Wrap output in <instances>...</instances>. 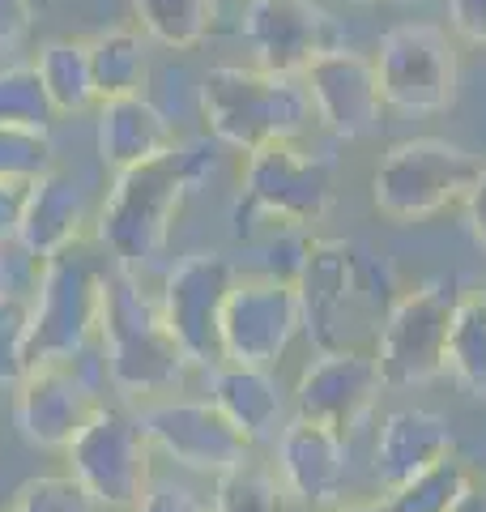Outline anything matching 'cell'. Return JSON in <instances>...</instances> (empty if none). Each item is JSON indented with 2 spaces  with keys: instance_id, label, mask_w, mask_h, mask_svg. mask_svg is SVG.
Returning a JSON list of instances; mask_svg holds the SVG:
<instances>
[{
  "instance_id": "obj_1",
  "label": "cell",
  "mask_w": 486,
  "mask_h": 512,
  "mask_svg": "<svg viewBox=\"0 0 486 512\" xmlns=\"http://www.w3.org/2000/svg\"><path fill=\"white\" fill-rule=\"evenodd\" d=\"M295 291L316 355H376L401 295L393 261L359 239H312Z\"/></svg>"
},
{
  "instance_id": "obj_2",
  "label": "cell",
  "mask_w": 486,
  "mask_h": 512,
  "mask_svg": "<svg viewBox=\"0 0 486 512\" xmlns=\"http://www.w3.org/2000/svg\"><path fill=\"white\" fill-rule=\"evenodd\" d=\"M209 167L214 154L205 146H175L150 163L120 171L99 214V244L111 252V265L137 274L158 261L184 197L205 180Z\"/></svg>"
},
{
  "instance_id": "obj_3",
  "label": "cell",
  "mask_w": 486,
  "mask_h": 512,
  "mask_svg": "<svg viewBox=\"0 0 486 512\" xmlns=\"http://www.w3.org/2000/svg\"><path fill=\"white\" fill-rule=\"evenodd\" d=\"M103 367L111 384L128 397H158L171 393L188 376V355L171 338L167 320L154 295L141 291L133 269H107V299L99 320Z\"/></svg>"
},
{
  "instance_id": "obj_4",
  "label": "cell",
  "mask_w": 486,
  "mask_h": 512,
  "mask_svg": "<svg viewBox=\"0 0 486 512\" xmlns=\"http://www.w3.org/2000/svg\"><path fill=\"white\" fill-rule=\"evenodd\" d=\"M201 116L222 146L252 154L273 141H295L307 133L316 107L303 77L218 64L201 77Z\"/></svg>"
},
{
  "instance_id": "obj_5",
  "label": "cell",
  "mask_w": 486,
  "mask_h": 512,
  "mask_svg": "<svg viewBox=\"0 0 486 512\" xmlns=\"http://www.w3.org/2000/svg\"><path fill=\"white\" fill-rule=\"evenodd\" d=\"M107 299V265L99 256L69 248L39 265V282L30 295L35 320V363H73L90 338H99Z\"/></svg>"
},
{
  "instance_id": "obj_6",
  "label": "cell",
  "mask_w": 486,
  "mask_h": 512,
  "mask_svg": "<svg viewBox=\"0 0 486 512\" xmlns=\"http://www.w3.org/2000/svg\"><path fill=\"white\" fill-rule=\"evenodd\" d=\"M482 175L478 158L440 137H414L397 141L380 158L371 175V201L376 210L397 222H418L448 210L469 197V188Z\"/></svg>"
},
{
  "instance_id": "obj_7",
  "label": "cell",
  "mask_w": 486,
  "mask_h": 512,
  "mask_svg": "<svg viewBox=\"0 0 486 512\" xmlns=\"http://www.w3.org/2000/svg\"><path fill=\"white\" fill-rule=\"evenodd\" d=\"M461 299L457 278H431L397 295L376 346L384 389H418L448 372V338Z\"/></svg>"
},
{
  "instance_id": "obj_8",
  "label": "cell",
  "mask_w": 486,
  "mask_h": 512,
  "mask_svg": "<svg viewBox=\"0 0 486 512\" xmlns=\"http://www.w3.org/2000/svg\"><path fill=\"white\" fill-rule=\"evenodd\" d=\"M64 457H69V478L90 495L94 508L111 512H133L154 478V448L145 440L137 414L116 406H103L94 414V423L64 448Z\"/></svg>"
},
{
  "instance_id": "obj_9",
  "label": "cell",
  "mask_w": 486,
  "mask_h": 512,
  "mask_svg": "<svg viewBox=\"0 0 486 512\" xmlns=\"http://www.w3.org/2000/svg\"><path fill=\"white\" fill-rule=\"evenodd\" d=\"M333 201L329 163L316 154H303L295 141H273L248 154L243 184L235 197V231L243 222L269 218L282 227H303V222L324 218Z\"/></svg>"
},
{
  "instance_id": "obj_10",
  "label": "cell",
  "mask_w": 486,
  "mask_h": 512,
  "mask_svg": "<svg viewBox=\"0 0 486 512\" xmlns=\"http://www.w3.org/2000/svg\"><path fill=\"white\" fill-rule=\"evenodd\" d=\"M235 278L239 269L222 252H188L162 278V320L192 367H222V308Z\"/></svg>"
},
{
  "instance_id": "obj_11",
  "label": "cell",
  "mask_w": 486,
  "mask_h": 512,
  "mask_svg": "<svg viewBox=\"0 0 486 512\" xmlns=\"http://www.w3.org/2000/svg\"><path fill=\"white\" fill-rule=\"evenodd\" d=\"M137 423L154 453L192 474L222 478L252 461V440L209 397H162L137 414Z\"/></svg>"
},
{
  "instance_id": "obj_12",
  "label": "cell",
  "mask_w": 486,
  "mask_h": 512,
  "mask_svg": "<svg viewBox=\"0 0 486 512\" xmlns=\"http://www.w3.org/2000/svg\"><path fill=\"white\" fill-rule=\"evenodd\" d=\"M384 107L431 116L457 99V52L440 26L405 22L380 39L376 56Z\"/></svg>"
},
{
  "instance_id": "obj_13",
  "label": "cell",
  "mask_w": 486,
  "mask_h": 512,
  "mask_svg": "<svg viewBox=\"0 0 486 512\" xmlns=\"http://www.w3.org/2000/svg\"><path fill=\"white\" fill-rule=\"evenodd\" d=\"M299 333H303V308L295 282L269 274L235 278L231 299L222 308V363L273 367Z\"/></svg>"
},
{
  "instance_id": "obj_14",
  "label": "cell",
  "mask_w": 486,
  "mask_h": 512,
  "mask_svg": "<svg viewBox=\"0 0 486 512\" xmlns=\"http://www.w3.org/2000/svg\"><path fill=\"white\" fill-rule=\"evenodd\" d=\"M103 410V397L77 372V363H35L13 393V423L22 440L64 453Z\"/></svg>"
},
{
  "instance_id": "obj_15",
  "label": "cell",
  "mask_w": 486,
  "mask_h": 512,
  "mask_svg": "<svg viewBox=\"0 0 486 512\" xmlns=\"http://www.w3.org/2000/svg\"><path fill=\"white\" fill-rule=\"evenodd\" d=\"M239 30L256 52V64L278 77H303L316 56L342 47L333 18L316 0H248Z\"/></svg>"
},
{
  "instance_id": "obj_16",
  "label": "cell",
  "mask_w": 486,
  "mask_h": 512,
  "mask_svg": "<svg viewBox=\"0 0 486 512\" xmlns=\"http://www.w3.org/2000/svg\"><path fill=\"white\" fill-rule=\"evenodd\" d=\"M384 389L376 355H316L295 384V419L320 423L350 440L376 410Z\"/></svg>"
},
{
  "instance_id": "obj_17",
  "label": "cell",
  "mask_w": 486,
  "mask_h": 512,
  "mask_svg": "<svg viewBox=\"0 0 486 512\" xmlns=\"http://www.w3.org/2000/svg\"><path fill=\"white\" fill-rule=\"evenodd\" d=\"M303 86L312 94L316 120L337 137H367L376 133L384 94H380V73L376 60L350 47H333V52L316 56L303 69Z\"/></svg>"
},
{
  "instance_id": "obj_18",
  "label": "cell",
  "mask_w": 486,
  "mask_h": 512,
  "mask_svg": "<svg viewBox=\"0 0 486 512\" xmlns=\"http://www.w3.org/2000/svg\"><path fill=\"white\" fill-rule=\"evenodd\" d=\"M273 444H278V478L299 504L324 512L342 504L350 474V444L337 431L290 414Z\"/></svg>"
},
{
  "instance_id": "obj_19",
  "label": "cell",
  "mask_w": 486,
  "mask_h": 512,
  "mask_svg": "<svg viewBox=\"0 0 486 512\" xmlns=\"http://www.w3.org/2000/svg\"><path fill=\"white\" fill-rule=\"evenodd\" d=\"M457 457V431L444 414L435 410H393L380 423L376 453H371V474L388 491H397L405 483H414L418 474H427L431 466Z\"/></svg>"
},
{
  "instance_id": "obj_20",
  "label": "cell",
  "mask_w": 486,
  "mask_h": 512,
  "mask_svg": "<svg viewBox=\"0 0 486 512\" xmlns=\"http://www.w3.org/2000/svg\"><path fill=\"white\" fill-rule=\"evenodd\" d=\"M86 188H81L69 171H52L30 184L26 210L18 227V248L30 261H52V256L77 248L81 231H86Z\"/></svg>"
},
{
  "instance_id": "obj_21",
  "label": "cell",
  "mask_w": 486,
  "mask_h": 512,
  "mask_svg": "<svg viewBox=\"0 0 486 512\" xmlns=\"http://www.w3.org/2000/svg\"><path fill=\"white\" fill-rule=\"evenodd\" d=\"M99 158L111 171L141 167L150 158L175 150V128L162 116V107L150 103L145 94H128V99H107L99 107Z\"/></svg>"
},
{
  "instance_id": "obj_22",
  "label": "cell",
  "mask_w": 486,
  "mask_h": 512,
  "mask_svg": "<svg viewBox=\"0 0 486 512\" xmlns=\"http://www.w3.org/2000/svg\"><path fill=\"white\" fill-rule=\"evenodd\" d=\"M209 402L252 444L278 440V431L286 427V397L269 367H235V363L214 367L209 372Z\"/></svg>"
},
{
  "instance_id": "obj_23",
  "label": "cell",
  "mask_w": 486,
  "mask_h": 512,
  "mask_svg": "<svg viewBox=\"0 0 486 512\" xmlns=\"http://www.w3.org/2000/svg\"><path fill=\"white\" fill-rule=\"evenodd\" d=\"M35 73L52 99L56 116H73L86 111L99 94H94V73H90V39H47L39 47Z\"/></svg>"
},
{
  "instance_id": "obj_24",
  "label": "cell",
  "mask_w": 486,
  "mask_h": 512,
  "mask_svg": "<svg viewBox=\"0 0 486 512\" xmlns=\"http://www.w3.org/2000/svg\"><path fill=\"white\" fill-rule=\"evenodd\" d=\"M90 73H94V94L107 99H128L141 94L145 73H150V52L137 30H103L90 39Z\"/></svg>"
},
{
  "instance_id": "obj_25",
  "label": "cell",
  "mask_w": 486,
  "mask_h": 512,
  "mask_svg": "<svg viewBox=\"0 0 486 512\" xmlns=\"http://www.w3.org/2000/svg\"><path fill=\"white\" fill-rule=\"evenodd\" d=\"M448 372L457 376V384L469 397L486 402V299L478 291L461 299L457 320H452Z\"/></svg>"
},
{
  "instance_id": "obj_26",
  "label": "cell",
  "mask_w": 486,
  "mask_h": 512,
  "mask_svg": "<svg viewBox=\"0 0 486 512\" xmlns=\"http://www.w3.org/2000/svg\"><path fill=\"white\" fill-rule=\"evenodd\" d=\"M214 512H299L303 504L286 491L278 470H265L248 461L231 474H222L214 483Z\"/></svg>"
},
{
  "instance_id": "obj_27",
  "label": "cell",
  "mask_w": 486,
  "mask_h": 512,
  "mask_svg": "<svg viewBox=\"0 0 486 512\" xmlns=\"http://www.w3.org/2000/svg\"><path fill=\"white\" fill-rule=\"evenodd\" d=\"M141 30L162 47H197L214 26V0H133Z\"/></svg>"
},
{
  "instance_id": "obj_28",
  "label": "cell",
  "mask_w": 486,
  "mask_h": 512,
  "mask_svg": "<svg viewBox=\"0 0 486 512\" xmlns=\"http://www.w3.org/2000/svg\"><path fill=\"white\" fill-rule=\"evenodd\" d=\"M35 367V320L30 295L13 291L0 299V389H18Z\"/></svg>"
},
{
  "instance_id": "obj_29",
  "label": "cell",
  "mask_w": 486,
  "mask_h": 512,
  "mask_svg": "<svg viewBox=\"0 0 486 512\" xmlns=\"http://www.w3.org/2000/svg\"><path fill=\"white\" fill-rule=\"evenodd\" d=\"M469 474L461 457H448L440 466H431L427 474H418L414 483H405L397 491H388V504L397 512H452V504L465 495Z\"/></svg>"
},
{
  "instance_id": "obj_30",
  "label": "cell",
  "mask_w": 486,
  "mask_h": 512,
  "mask_svg": "<svg viewBox=\"0 0 486 512\" xmlns=\"http://www.w3.org/2000/svg\"><path fill=\"white\" fill-rule=\"evenodd\" d=\"M56 107L47 99L35 64H9L0 69V124L13 128H52Z\"/></svg>"
},
{
  "instance_id": "obj_31",
  "label": "cell",
  "mask_w": 486,
  "mask_h": 512,
  "mask_svg": "<svg viewBox=\"0 0 486 512\" xmlns=\"http://www.w3.org/2000/svg\"><path fill=\"white\" fill-rule=\"evenodd\" d=\"M56 171V146L47 128H13L0 124V180L35 184Z\"/></svg>"
},
{
  "instance_id": "obj_32",
  "label": "cell",
  "mask_w": 486,
  "mask_h": 512,
  "mask_svg": "<svg viewBox=\"0 0 486 512\" xmlns=\"http://www.w3.org/2000/svg\"><path fill=\"white\" fill-rule=\"evenodd\" d=\"M9 512H94V500L69 474H39L18 487Z\"/></svg>"
},
{
  "instance_id": "obj_33",
  "label": "cell",
  "mask_w": 486,
  "mask_h": 512,
  "mask_svg": "<svg viewBox=\"0 0 486 512\" xmlns=\"http://www.w3.org/2000/svg\"><path fill=\"white\" fill-rule=\"evenodd\" d=\"M133 512H214V500H205L197 487L175 483V478H150Z\"/></svg>"
},
{
  "instance_id": "obj_34",
  "label": "cell",
  "mask_w": 486,
  "mask_h": 512,
  "mask_svg": "<svg viewBox=\"0 0 486 512\" xmlns=\"http://www.w3.org/2000/svg\"><path fill=\"white\" fill-rule=\"evenodd\" d=\"M35 22V0H0V52L18 47Z\"/></svg>"
},
{
  "instance_id": "obj_35",
  "label": "cell",
  "mask_w": 486,
  "mask_h": 512,
  "mask_svg": "<svg viewBox=\"0 0 486 512\" xmlns=\"http://www.w3.org/2000/svg\"><path fill=\"white\" fill-rule=\"evenodd\" d=\"M26 192H30V184H9V180H0V244H18Z\"/></svg>"
},
{
  "instance_id": "obj_36",
  "label": "cell",
  "mask_w": 486,
  "mask_h": 512,
  "mask_svg": "<svg viewBox=\"0 0 486 512\" xmlns=\"http://www.w3.org/2000/svg\"><path fill=\"white\" fill-rule=\"evenodd\" d=\"M448 18L461 39L486 47V0H448Z\"/></svg>"
},
{
  "instance_id": "obj_37",
  "label": "cell",
  "mask_w": 486,
  "mask_h": 512,
  "mask_svg": "<svg viewBox=\"0 0 486 512\" xmlns=\"http://www.w3.org/2000/svg\"><path fill=\"white\" fill-rule=\"evenodd\" d=\"M461 205H465V222H469V231H474V239L486 244V167H482V175L474 180V188H469V197Z\"/></svg>"
},
{
  "instance_id": "obj_38",
  "label": "cell",
  "mask_w": 486,
  "mask_h": 512,
  "mask_svg": "<svg viewBox=\"0 0 486 512\" xmlns=\"http://www.w3.org/2000/svg\"><path fill=\"white\" fill-rule=\"evenodd\" d=\"M452 512H486V478H469V487L457 504H452Z\"/></svg>"
},
{
  "instance_id": "obj_39",
  "label": "cell",
  "mask_w": 486,
  "mask_h": 512,
  "mask_svg": "<svg viewBox=\"0 0 486 512\" xmlns=\"http://www.w3.org/2000/svg\"><path fill=\"white\" fill-rule=\"evenodd\" d=\"M333 512H397L388 504V495H376V500H354V504H337Z\"/></svg>"
},
{
  "instance_id": "obj_40",
  "label": "cell",
  "mask_w": 486,
  "mask_h": 512,
  "mask_svg": "<svg viewBox=\"0 0 486 512\" xmlns=\"http://www.w3.org/2000/svg\"><path fill=\"white\" fill-rule=\"evenodd\" d=\"M13 295V265H9V244H0V299Z\"/></svg>"
},
{
  "instance_id": "obj_41",
  "label": "cell",
  "mask_w": 486,
  "mask_h": 512,
  "mask_svg": "<svg viewBox=\"0 0 486 512\" xmlns=\"http://www.w3.org/2000/svg\"><path fill=\"white\" fill-rule=\"evenodd\" d=\"M350 5H376V0H350Z\"/></svg>"
},
{
  "instance_id": "obj_42",
  "label": "cell",
  "mask_w": 486,
  "mask_h": 512,
  "mask_svg": "<svg viewBox=\"0 0 486 512\" xmlns=\"http://www.w3.org/2000/svg\"><path fill=\"white\" fill-rule=\"evenodd\" d=\"M478 295H482V299H486V282H482V291H478Z\"/></svg>"
}]
</instances>
